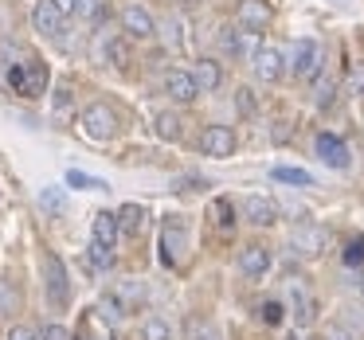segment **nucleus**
<instances>
[{"label": "nucleus", "mask_w": 364, "mask_h": 340, "mask_svg": "<svg viewBox=\"0 0 364 340\" xmlns=\"http://www.w3.org/2000/svg\"><path fill=\"white\" fill-rule=\"evenodd\" d=\"M9 82L16 94L24 98H40L48 90V67L40 59H24V63H9Z\"/></svg>", "instance_id": "obj_1"}, {"label": "nucleus", "mask_w": 364, "mask_h": 340, "mask_svg": "<svg viewBox=\"0 0 364 340\" xmlns=\"http://www.w3.org/2000/svg\"><path fill=\"white\" fill-rule=\"evenodd\" d=\"M286 63H290L294 79L309 82V79H317V75H321L325 51H321V43H317V40H298V43H294V55L286 59Z\"/></svg>", "instance_id": "obj_2"}, {"label": "nucleus", "mask_w": 364, "mask_h": 340, "mask_svg": "<svg viewBox=\"0 0 364 340\" xmlns=\"http://www.w3.org/2000/svg\"><path fill=\"white\" fill-rule=\"evenodd\" d=\"M79 129L90 137V141H110V137L118 133V118H114L110 106L95 102V106H87V110L79 114Z\"/></svg>", "instance_id": "obj_3"}, {"label": "nucleus", "mask_w": 364, "mask_h": 340, "mask_svg": "<svg viewBox=\"0 0 364 340\" xmlns=\"http://www.w3.org/2000/svg\"><path fill=\"white\" fill-rule=\"evenodd\" d=\"M290 246L298 258H321L329 251V231L317 227V223H301V227L290 231Z\"/></svg>", "instance_id": "obj_4"}, {"label": "nucleus", "mask_w": 364, "mask_h": 340, "mask_svg": "<svg viewBox=\"0 0 364 340\" xmlns=\"http://www.w3.org/2000/svg\"><path fill=\"white\" fill-rule=\"evenodd\" d=\"M43 282H48V301L55 309H67L71 301V282H67V266L59 254H43Z\"/></svg>", "instance_id": "obj_5"}, {"label": "nucleus", "mask_w": 364, "mask_h": 340, "mask_svg": "<svg viewBox=\"0 0 364 340\" xmlns=\"http://www.w3.org/2000/svg\"><path fill=\"white\" fill-rule=\"evenodd\" d=\"M251 71H255V79H259V82H278L286 71H290L286 51L274 48V43H262V48L251 55Z\"/></svg>", "instance_id": "obj_6"}, {"label": "nucleus", "mask_w": 364, "mask_h": 340, "mask_svg": "<svg viewBox=\"0 0 364 340\" xmlns=\"http://www.w3.org/2000/svg\"><path fill=\"white\" fill-rule=\"evenodd\" d=\"M215 40H220V48L228 51L231 59H251L255 51L262 48L259 43V32H251V28H220V35H215Z\"/></svg>", "instance_id": "obj_7"}, {"label": "nucleus", "mask_w": 364, "mask_h": 340, "mask_svg": "<svg viewBox=\"0 0 364 340\" xmlns=\"http://www.w3.org/2000/svg\"><path fill=\"white\" fill-rule=\"evenodd\" d=\"M122 32L129 40H153L157 35V20H153V12L145 4H126L122 9Z\"/></svg>", "instance_id": "obj_8"}, {"label": "nucleus", "mask_w": 364, "mask_h": 340, "mask_svg": "<svg viewBox=\"0 0 364 340\" xmlns=\"http://www.w3.org/2000/svg\"><path fill=\"white\" fill-rule=\"evenodd\" d=\"M165 94L173 98L176 106H188L200 98V87H196V75L184 71V67H173V71L165 75Z\"/></svg>", "instance_id": "obj_9"}, {"label": "nucleus", "mask_w": 364, "mask_h": 340, "mask_svg": "<svg viewBox=\"0 0 364 340\" xmlns=\"http://www.w3.org/2000/svg\"><path fill=\"white\" fill-rule=\"evenodd\" d=\"M235 145H239V137H235V129H231V126H208L204 137H200V149H204L208 157H215V160L231 157Z\"/></svg>", "instance_id": "obj_10"}, {"label": "nucleus", "mask_w": 364, "mask_h": 340, "mask_svg": "<svg viewBox=\"0 0 364 340\" xmlns=\"http://www.w3.org/2000/svg\"><path fill=\"white\" fill-rule=\"evenodd\" d=\"M63 12L51 4V0H36V9H32V28L40 35H48V40H55V35H63Z\"/></svg>", "instance_id": "obj_11"}, {"label": "nucleus", "mask_w": 364, "mask_h": 340, "mask_svg": "<svg viewBox=\"0 0 364 340\" xmlns=\"http://www.w3.org/2000/svg\"><path fill=\"white\" fill-rule=\"evenodd\" d=\"M317 157H321L329 168H337V172H345V168L353 165V153H348V145L341 141V137H333V133H321V137H317Z\"/></svg>", "instance_id": "obj_12"}, {"label": "nucleus", "mask_w": 364, "mask_h": 340, "mask_svg": "<svg viewBox=\"0 0 364 340\" xmlns=\"http://www.w3.org/2000/svg\"><path fill=\"white\" fill-rule=\"evenodd\" d=\"M243 219L251 223V227H270V223H278V204L267 196H247L243 199Z\"/></svg>", "instance_id": "obj_13"}, {"label": "nucleus", "mask_w": 364, "mask_h": 340, "mask_svg": "<svg viewBox=\"0 0 364 340\" xmlns=\"http://www.w3.org/2000/svg\"><path fill=\"white\" fill-rule=\"evenodd\" d=\"M239 270H243L247 278H262V274L270 270V246L247 243L243 251H239Z\"/></svg>", "instance_id": "obj_14"}, {"label": "nucleus", "mask_w": 364, "mask_h": 340, "mask_svg": "<svg viewBox=\"0 0 364 340\" xmlns=\"http://www.w3.org/2000/svg\"><path fill=\"white\" fill-rule=\"evenodd\" d=\"M157 35L165 40V48L173 51V55H184V51H188V24H184L181 16H168L165 24H157Z\"/></svg>", "instance_id": "obj_15"}, {"label": "nucleus", "mask_w": 364, "mask_h": 340, "mask_svg": "<svg viewBox=\"0 0 364 340\" xmlns=\"http://www.w3.org/2000/svg\"><path fill=\"white\" fill-rule=\"evenodd\" d=\"M270 24V4L267 0H239V28L262 32Z\"/></svg>", "instance_id": "obj_16"}, {"label": "nucleus", "mask_w": 364, "mask_h": 340, "mask_svg": "<svg viewBox=\"0 0 364 340\" xmlns=\"http://www.w3.org/2000/svg\"><path fill=\"white\" fill-rule=\"evenodd\" d=\"M192 75H196L200 94H212V90H220V87H223V67L215 63V59H200V63L192 67Z\"/></svg>", "instance_id": "obj_17"}, {"label": "nucleus", "mask_w": 364, "mask_h": 340, "mask_svg": "<svg viewBox=\"0 0 364 340\" xmlns=\"http://www.w3.org/2000/svg\"><path fill=\"white\" fill-rule=\"evenodd\" d=\"M90 235H95V243L114 246V243H118V235H122L118 215H114V212H98V215H95V223H90Z\"/></svg>", "instance_id": "obj_18"}, {"label": "nucleus", "mask_w": 364, "mask_h": 340, "mask_svg": "<svg viewBox=\"0 0 364 340\" xmlns=\"http://www.w3.org/2000/svg\"><path fill=\"white\" fill-rule=\"evenodd\" d=\"M102 59L114 67H129L134 51H129V35H106L102 40Z\"/></svg>", "instance_id": "obj_19"}, {"label": "nucleus", "mask_w": 364, "mask_h": 340, "mask_svg": "<svg viewBox=\"0 0 364 340\" xmlns=\"http://www.w3.org/2000/svg\"><path fill=\"white\" fill-rule=\"evenodd\" d=\"M153 129H157V137H161V141H181L184 121L176 118L173 110H165V114H157V118H153Z\"/></svg>", "instance_id": "obj_20"}, {"label": "nucleus", "mask_w": 364, "mask_h": 340, "mask_svg": "<svg viewBox=\"0 0 364 340\" xmlns=\"http://www.w3.org/2000/svg\"><path fill=\"white\" fill-rule=\"evenodd\" d=\"M118 227H122V235H137V231L145 227V207L141 204H126L118 212Z\"/></svg>", "instance_id": "obj_21"}, {"label": "nucleus", "mask_w": 364, "mask_h": 340, "mask_svg": "<svg viewBox=\"0 0 364 340\" xmlns=\"http://www.w3.org/2000/svg\"><path fill=\"white\" fill-rule=\"evenodd\" d=\"M141 340H173V329H168L165 317H145L141 321Z\"/></svg>", "instance_id": "obj_22"}, {"label": "nucleus", "mask_w": 364, "mask_h": 340, "mask_svg": "<svg viewBox=\"0 0 364 340\" xmlns=\"http://www.w3.org/2000/svg\"><path fill=\"white\" fill-rule=\"evenodd\" d=\"M40 207L48 215H63L67 212V192L63 188H43L40 192Z\"/></svg>", "instance_id": "obj_23"}, {"label": "nucleus", "mask_w": 364, "mask_h": 340, "mask_svg": "<svg viewBox=\"0 0 364 340\" xmlns=\"http://www.w3.org/2000/svg\"><path fill=\"white\" fill-rule=\"evenodd\" d=\"M87 258H90V266H95V270H110V266H114V246H106V243H95V238H90V246H87Z\"/></svg>", "instance_id": "obj_24"}, {"label": "nucleus", "mask_w": 364, "mask_h": 340, "mask_svg": "<svg viewBox=\"0 0 364 340\" xmlns=\"http://www.w3.org/2000/svg\"><path fill=\"white\" fill-rule=\"evenodd\" d=\"M270 176L282 184H298V188H314V176L306 168H270Z\"/></svg>", "instance_id": "obj_25"}, {"label": "nucleus", "mask_w": 364, "mask_h": 340, "mask_svg": "<svg viewBox=\"0 0 364 340\" xmlns=\"http://www.w3.org/2000/svg\"><path fill=\"white\" fill-rule=\"evenodd\" d=\"M181 246H184L181 227H176V223H165V262H173L176 254H181Z\"/></svg>", "instance_id": "obj_26"}, {"label": "nucleus", "mask_w": 364, "mask_h": 340, "mask_svg": "<svg viewBox=\"0 0 364 340\" xmlns=\"http://www.w3.org/2000/svg\"><path fill=\"white\" fill-rule=\"evenodd\" d=\"M67 184H71V188H87V192H102L106 188L98 176H87V172H79V168H71V172H67Z\"/></svg>", "instance_id": "obj_27"}, {"label": "nucleus", "mask_w": 364, "mask_h": 340, "mask_svg": "<svg viewBox=\"0 0 364 340\" xmlns=\"http://www.w3.org/2000/svg\"><path fill=\"white\" fill-rule=\"evenodd\" d=\"M188 340H220V329L208 321H188Z\"/></svg>", "instance_id": "obj_28"}, {"label": "nucleus", "mask_w": 364, "mask_h": 340, "mask_svg": "<svg viewBox=\"0 0 364 340\" xmlns=\"http://www.w3.org/2000/svg\"><path fill=\"white\" fill-rule=\"evenodd\" d=\"M51 110H55V118H67V114H71V90H67V87L55 90V102H51Z\"/></svg>", "instance_id": "obj_29"}, {"label": "nucleus", "mask_w": 364, "mask_h": 340, "mask_svg": "<svg viewBox=\"0 0 364 340\" xmlns=\"http://www.w3.org/2000/svg\"><path fill=\"white\" fill-rule=\"evenodd\" d=\"M137 297H141V282H134V278H129V282L118 285V301H122V305H129V301H137Z\"/></svg>", "instance_id": "obj_30"}, {"label": "nucleus", "mask_w": 364, "mask_h": 340, "mask_svg": "<svg viewBox=\"0 0 364 340\" xmlns=\"http://www.w3.org/2000/svg\"><path fill=\"white\" fill-rule=\"evenodd\" d=\"M235 110H239V114H255V94H251L247 87L235 90Z\"/></svg>", "instance_id": "obj_31"}, {"label": "nucleus", "mask_w": 364, "mask_h": 340, "mask_svg": "<svg viewBox=\"0 0 364 340\" xmlns=\"http://www.w3.org/2000/svg\"><path fill=\"white\" fill-rule=\"evenodd\" d=\"M262 321H267V324L282 321V301H267V305H262Z\"/></svg>", "instance_id": "obj_32"}, {"label": "nucleus", "mask_w": 364, "mask_h": 340, "mask_svg": "<svg viewBox=\"0 0 364 340\" xmlns=\"http://www.w3.org/2000/svg\"><path fill=\"white\" fill-rule=\"evenodd\" d=\"M9 340H40V332L28 329V324H12V329H9Z\"/></svg>", "instance_id": "obj_33"}, {"label": "nucleus", "mask_w": 364, "mask_h": 340, "mask_svg": "<svg viewBox=\"0 0 364 340\" xmlns=\"http://www.w3.org/2000/svg\"><path fill=\"white\" fill-rule=\"evenodd\" d=\"M12 305H16V293L9 290V282H0V313H12Z\"/></svg>", "instance_id": "obj_34"}, {"label": "nucleus", "mask_w": 364, "mask_h": 340, "mask_svg": "<svg viewBox=\"0 0 364 340\" xmlns=\"http://www.w3.org/2000/svg\"><path fill=\"white\" fill-rule=\"evenodd\" d=\"M51 4H55L63 16H79V12H82V0H51Z\"/></svg>", "instance_id": "obj_35"}, {"label": "nucleus", "mask_w": 364, "mask_h": 340, "mask_svg": "<svg viewBox=\"0 0 364 340\" xmlns=\"http://www.w3.org/2000/svg\"><path fill=\"white\" fill-rule=\"evenodd\" d=\"M40 340H67V329L63 324H48V329L40 332Z\"/></svg>", "instance_id": "obj_36"}, {"label": "nucleus", "mask_w": 364, "mask_h": 340, "mask_svg": "<svg viewBox=\"0 0 364 340\" xmlns=\"http://www.w3.org/2000/svg\"><path fill=\"white\" fill-rule=\"evenodd\" d=\"M325 340H356V336H353V332H348V329H333V332H329V336H325Z\"/></svg>", "instance_id": "obj_37"}, {"label": "nucleus", "mask_w": 364, "mask_h": 340, "mask_svg": "<svg viewBox=\"0 0 364 340\" xmlns=\"http://www.w3.org/2000/svg\"><path fill=\"white\" fill-rule=\"evenodd\" d=\"M364 87V67H356V71H353V90H360Z\"/></svg>", "instance_id": "obj_38"}, {"label": "nucleus", "mask_w": 364, "mask_h": 340, "mask_svg": "<svg viewBox=\"0 0 364 340\" xmlns=\"http://www.w3.org/2000/svg\"><path fill=\"white\" fill-rule=\"evenodd\" d=\"M356 290H360V293H364V274H360V278H356Z\"/></svg>", "instance_id": "obj_39"}]
</instances>
